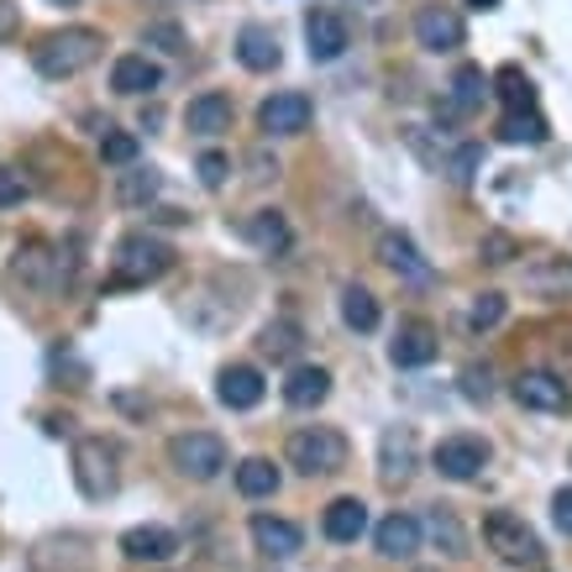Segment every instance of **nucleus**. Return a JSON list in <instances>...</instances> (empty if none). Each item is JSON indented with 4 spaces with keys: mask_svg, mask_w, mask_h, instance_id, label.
<instances>
[{
    "mask_svg": "<svg viewBox=\"0 0 572 572\" xmlns=\"http://www.w3.org/2000/svg\"><path fill=\"white\" fill-rule=\"evenodd\" d=\"M341 321L352 332H379V300H373V289H362V284L341 289Z\"/></svg>",
    "mask_w": 572,
    "mask_h": 572,
    "instance_id": "obj_28",
    "label": "nucleus"
},
{
    "mask_svg": "<svg viewBox=\"0 0 572 572\" xmlns=\"http://www.w3.org/2000/svg\"><path fill=\"white\" fill-rule=\"evenodd\" d=\"M237 58H242V69H253V74H268V69H279V37L268 32V26H242L237 32Z\"/></svg>",
    "mask_w": 572,
    "mask_h": 572,
    "instance_id": "obj_24",
    "label": "nucleus"
},
{
    "mask_svg": "<svg viewBox=\"0 0 572 572\" xmlns=\"http://www.w3.org/2000/svg\"><path fill=\"white\" fill-rule=\"evenodd\" d=\"M258 126L268 137H300L305 126H311V100L300 96V90H279V96L262 100L258 111Z\"/></svg>",
    "mask_w": 572,
    "mask_h": 572,
    "instance_id": "obj_10",
    "label": "nucleus"
},
{
    "mask_svg": "<svg viewBox=\"0 0 572 572\" xmlns=\"http://www.w3.org/2000/svg\"><path fill=\"white\" fill-rule=\"evenodd\" d=\"M74 483L85 500H111L121 489V452L105 436H85L74 447Z\"/></svg>",
    "mask_w": 572,
    "mask_h": 572,
    "instance_id": "obj_3",
    "label": "nucleus"
},
{
    "mask_svg": "<svg viewBox=\"0 0 572 572\" xmlns=\"http://www.w3.org/2000/svg\"><path fill=\"white\" fill-rule=\"evenodd\" d=\"M326 394H332V373L326 368H311V362H300L294 373L284 379V400L294 410H315L326 405Z\"/></svg>",
    "mask_w": 572,
    "mask_h": 572,
    "instance_id": "obj_25",
    "label": "nucleus"
},
{
    "mask_svg": "<svg viewBox=\"0 0 572 572\" xmlns=\"http://www.w3.org/2000/svg\"><path fill=\"white\" fill-rule=\"evenodd\" d=\"M121 551H126L132 562H168V557L179 551V536L164 530V525H132V530L121 536Z\"/></svg>",
    "mask_w": 572,
    "mask_h": 572,
    "instance_id": "obj_21",
    "label": "nucleus"
},
{
    "mask_svg": "<svg viewBox=\"0 0 572 572\" xmlns=\"http://www.w3.org/2000/svg\"><path fill=\"white\" fill-rule=\"evenodd\" d=\"M105 53V37L96 26H64V32H48L37 48H32V69L43 79H74L85 74Z\"/></svg>",
    "mask_w": 572,
    "mask_h": 572,
    "instance_id": "obj_1",
    "label": "nucleus"
},
{
    "mask_svg": "<svg viewBox=\"0 0 572 572\" xmlns=\"http://www.w3.org/2000/svg\"><path fill=\"white\" fill-rule=\"evenodd\" d=\"M483 96H489V79H483V69H473V64H462L452 79V105L468 116V111H478L483 105Z\"/></svg>",
    "mask_w": 572,
    "mask_h": 572,
    "instance_id": "obj_32",
    "label": "nucleus"
},
{
    "mask_svg": "<svg viewBox=\"0 0 572 572\" xmlns=\"http://www.w3.org/2000/svg\"><path fill=\"white\" fill-rule=\"evenodd\" d=\"M478 164H483V147H478V143H462V147H452V153H447V164H441V173H447L452 184H473Z\"/></svg>",
    "mask_w": 572,
    "mask_h": 572,
    "instance_id": "obj_34",
    "label": "nucleus"
},
{
    "mask_svg": "<svg viewBox=\"0 0 572 572\" xmlns=\"http://www.w3.org/2000/svg\"><path fill=\"white\" fill-rule=\"evenodd\" d=\"M462 394H468V400H489V394H494V373H489V368H468V373H462Z\"/></svg>",
    "mask_w": 572,
    "mask_h": 572,
    "instance_id": "obj_42",
    "label": "nucleus"
},
{
    "mask_svg": "<svg viewBox=\"0 0 572 572\" xmlns=\"http://www.w3.org/2000/svg\"><path fill=\"white\" fill-rule=\"evenodd\" d=\"M215 400H221L226 410L262 405V373H258V368H247V362H237V368H221V379H215Z\"/></svg>",
    "mask_w": 572,
    "mask_h": 572,
    "instance_id": "obj_16",
    "label": "nucleus"
},
{
    "mask_svg": "<svg viewBox=\"0 0 572 572\" xmlns=\"http://www.w3.org/2000/svg\"><path fill=\"white\" fill-rule=\"evenodd\" d=\"M415 462H420V441H415V430L410 426H389L379 441V473L383 483H405L415 473Z\"/></svg>",
    "mask_w": 572,
    "mask_h": 572,
    "instance_id": "obj_12",
    "label": "nucleus"
},
{
    "mask_svg": "<svg viewBox=\"0 0 572 572\" xmlns=\"http://www.w3.org/2000/svg\"><path fill=\"white\" fill-rule=\"evenodd\" d=\"M500 321H504V294L483 289V294L473 300V311H468V326H473V332H494Z\"/></svg>",
    "mask_w": 572,
    "mask_h": 572,
    "instance_id": "obj_37",
    "label": "nucleus"
},
{
    "mask_svg": "<svg viewBox=\"0 0 572 572\" xmlns=\"http://www.w3.org/2000/svg\"><path fill=\"white\" fill-rule=\"evenodd\" d=\"M184 126H190L194 137H221V132H232V100L211 90V96H194L190 111H184Z\"/></svg>",
    "mask_w": 572,
    "mask_h": 572,
    "instance_id": "obj_23",
    "label": "nucleus"
},
{
    "mask_svg": "<svg viewBox=\"0 0 572 572\" xmlns=\"http://www.w3.org/2000/svg\"><path fill=\"white\" fill-rule=\"evenodd\" d=\"M509 394L520 400V410H536V415H562V410H572L568 383L557 379V373H547V368H525L520 379L509 383Z\"/></svg>",
    "mask_w": 572,
    "mask_h": 572,
    "instance_id": "obj_7",
    "label": "nucleus"
},
{
    "mask_svg": "<svg viewBox=\"0 0 572 572\" xmlns=\"http://www.w3.org/2000/svg\"><path fill=\"white\" fill-rule=\"evenodd\" d=\"M389 358H394V368H426V362L436 358V332H430V321H405V326L394 332Z\"/></svg>",
    "mask_w": 572,
    "mask_h": 572,
    "instance_id": "obj_20",
    "label": "nucleus"
},
{
    "mask_svg": "<svg viewBox=\"0 0 572 572\" xmlns=\"http://www.w3.org/2000/svg\"><path fill=\"white\" fill-rule=\"evenodd\" d=\"M525 289L541 294V300H568L572 294V258H536L525 262Z\"/></svg>",
    "mask_w": 572,
    "mask_h": 572,
    "instance_id": "obj_19",
    "label": "nucleus"
},
{
    "mask_svg": "<svg viewBox=\"0 0 572 572\" xmlns=\"http://www.w3.org/2000/svg\"><path fill=\"white\" fill-rule=\"evenodd\" d=\"M242 237L253 242L258 253H284L289 247V221H284V211H253L247 215V226H242Z\"/></svg>",
    "mask_w": 572,
    "mask_h": 572,
    "instance_id": "obj_26",
    "label": "nucleus"
},
{
    "mask_svg": "<svg viewBox=\"0 0 572 572\" xmlns=\"http://www.w3.org/2000/svg\"><path fill=\"white\" fill-rule=\"evenodd\" d=\"M48 5H79V0H48Z\"/></svg>",
    "mask_w": 572,
    "mask_h": 572,
    "instance_id": "obj_46",
    "label": "nucleus"
},
{
    "mask_svg": "<svg viewBox=\"0 0 572 572\" xmlns=\"http://www.w3.org/2000/svg\"><path fill=\"white\" fill-rule=\"evenodd\" d=\"M551 137V126H547V116H536V105H530V111H509V116L500 121V143H547Z\"/></svg>",
    "mask_w": 572,
    "mask_h": 572,
    "instance_id": "obj_29",
    "label": "nucleus"
},
{
    "mask_svg": "<svg viewBox=\"0 0 572 572\" xmlns=\"http://www.w3.org/2000/svg\"><path fill=\"white\" fill-rule=\"evenodd\" d=\"M168 462L179 478H194V483H211L226 468V441L215 430H179L168 441Z\"/></svg>",
    "mask_w": 572,
    "mask_h": 572,
    "instance_id": "obj_4",
    "label": "nucleus"
},
{
    "mask_svg": "<svg viewBox=\"0 0 572 572\" xmlns=\"http://www.w3.org/2000/svg\"><path fill=\"white\" fill-rule=\"evenodd\" d=\"M352 5H373V0H352Z\"/></svg>",
    "mask_w": 572,
    "mask_h": 572,
    "instance_id": "obj_47",
    "label": "nucleus"
},
{
    "mask_svg": "<svg viewBox=\"0 0 572 572\" xmlns=\"http://www.w3.org/2000/svg\"><path fill=\"white\" fill-rule=\"evenodd\" d=\"M500 96L509 100V111H530V105H536V90H530V79H525L515 64L500 69Z\"/></svg>",
    "mask_w": 572,
    "mask_h": 572,
    "instance_id": "obj_36",
    "label": "nucleus"
},
{
    "mask_svg": "<svg viewBox=\"0 0 572 572\" xmlns=\"http://www.w3.org/2000/svg\"><path fill=\"white\" fill-rule=\"evenodd\" d=\"M321 530L332 536V541H358L362 530H368V504L358 494H341V500L326 504V515H321Z\"/></svg>",
    "mask_w": 572,
    "mask_h": 572,
    "instance_id": "obj_22",
    "label": "nucleus"
},
{
    "mask_svg": "<svg viewBox=\"0 0 572 572\" xmlns=\"http://www.w3.org/2000/svg\"><path fill=\"white\" fill-rule=\"evenodd\" d=\"M253 541H258L262 557L284 562V557H294V551L305 547V530L294 520H279V515H253Z\"/></svg>",
    "mask_w": 572,
    "mask_h": 572,
    "instance_id": "obj_14",
    "label": "nucleus"
},
{
    "mask_svg": "<svg viewBox=\"0 0 572 572\" xmlns=\"http://www.w3.org/2000/svg\"><path fill=\"white\" fill-rule=\"evenodd\" d=\"M158 190H164L158 168H137V164H126V173L116 179V200H121V205H147V200H153Z\"/></svg>",
    "mask_w": 572,
    "mask_h": 572,
    "instance_id": "obj_30",
    "label": "nucleus"
},
{
    "mask_svg": "<svg viewBox=\"0 0 572 572\" xmlns=\"http://www.w3.org/2000/svg\"><path fill=\"white\" fill-rule=\"evenodd\" d=\"M16 22H22V16H16V5H11V0H0V43L16 32Z\"/></svg>",
    "mask_w": 572,
    "mask_h": 572,
    "instance_id": "obj_44",
    "label": "nucleus"
},
{
    "mask_svg": "<svg viewBox=\"0 0 572 572\" xmlns=\"http://www.w3.org/2000/svg\"><path fill=\"white\" fill-rule=\"evenodd\" d=\"M430 462H436V473L452 478V483H473L489 468V441H478V436H447L430 452Z\"/></svg>",
    "mask_w": 572,
    "mask_h": 572,
    "instance_id": "obj_8",
    "label": "nucleus"
},
{
    "mask_svg": "<svg viewBox=\"0 0 572 572\" xmlns=\"http://www.w3.org/2000/svg\"><path fill=\"white\" fill-rule=\"evenodd\" d=\"M147 48L184 53V26H179V22H153V26H147Z\"/></svg>",
    "mask_w": 572,
    "mask_h": 572,
    "instance_id": "obj_39",
    "label": "nucleus"
},
{
    "mask_svg": "<svg viewBox=\"0 0 572 572\" xmlns=\"http://www.w3.org/2000/svg\"><path fill=\"white\" fill-rule=\"evenodd\" d=\"M168 268H173V247H168V242L147 237V232L121 237V247H116V284H153V279H164Z\"/></svg>",
    "mask_w": 572,
    "mask_h": 572,
    "instance_id": "obj_5",
    "label": "nucleus"
},
{
    "mask_svg": "<svg viewBox=\"0 0 572 572\" xmlns=\"http://www.w3.org/2000/svg\"><path fill=\"white\" fill-rule=\"evenodd\" d=\"M426 536L436 541V547L447 551V557H468V530H462V520H457L447 504H436L426 520Z\"/></svg>",
    "mask_w": 572,
    "mask_h": 572,
    "instance_id": "obj_27",
    "label": "nucleus"
},
{
    "mask_svg": "<svg viewBox=\"0 0 572 572\" xmlns=\"http://www.w3.org/2000/svg\"><path fill=\"white\" fill-rule=\"evenodd\" d=\"M158 85H164V69L147 53H126V58L111 64V90L116 96H153Z\"/></svg>",
    "mask_w": 572,
    "mask_h": 572,
    "instance_id": "obj_15",
    "label": "nucleus"
},
{
    "mask_svg": "<svg viewBox=\"0 0 572 572\" xmlns=\"http://www.w3.org/2000/svg\"><path fill=\"white\" fill-rule=\"evenodd\" d=\"M379 262L383 268H394L400 279H410V284H426L430 279V262L415 253V242H410L405 232H383L379 237Z\"/></svg>",
    "mask_w": 572,
    "mask_h": 572,
    "instance_id": "obj_18",
    "label": "nucleus"
},
{
    "mask_svg": "<svg viewBox=\"0 0 572 572\" xmlns=\"http://www.w3.org/2000/svg\"><path fill=\"white\" fill-rule=\"evenodd\" d=\"M305 43H311V58L315 64H332V58H341L347 53V22L336 16V11H311L305 16Z\"/></svg>",
    "mask_w": 572,
    "mask_h": 572,
    "instance_id": "obj_13",
    "label": "nucleus"
},
{
    "mask_svg": "<svg viewBox=\"0 0 572 572\" xmlns=\"http://www.w3.org/2000/svg\"><path fill=\"white\" fill-rule=\"evenodd\" d=\"M22 200H26V179L11 164H0V211L5 205H22Z\"/></svg>",
    "mask_w": 572,
    "mask_h": 572,
    "instance_id": "obj_41",
    "label": "nucleus"
},
{
    "mask_svg": "<svg viewBox=\"0 0 572 572\" xmlns=\"http://www.w3.org/2000/svg\"><path fill=\"white\" fill-rule=\"evenodd\" d=\"M462 37H468V26H462L452 5H420L415 11V43L426 53H457Z\"/></svg>",
    "mask_w": 572,
    "mask_h": 572,
    "instance_id": "obj_9",
    "label": "nucleus"
},
{
    "mask_svg": "<svg viewBox=\"0 0 572 572\" xmlns=\"http://www.w3.org/2000/svg\"><path fill=\"white\" fill-rule=\"evenodd\" d=\"M100 158L116 164V168L137 164V137H132V132H116V126H105V137H100Z\"/></svg>",
    "mask_w": 572,
    "mask_h": 572,
    "instance_id": "obj_35",
    "label": "nucleus"
},
{
    "mask_svg": "<svg viewBox=\"0 0 572 572\" xmlns=\"http://www.w3.org/2000/svg\"><path fill=\"white\" fill-rule=\"evenodd\" d=\"M420 536H426V525L405 515V509H394V515H383L379 530H373V541H379V557L389 562H410L415 551H420Z\"/></svg>",
    "mask_w": 572,
    "mask_h": 572,
    "instance_id": "obj_11",
    "label": "nucleus"
},
{
    "mask_svg": "<svg viewBox=\"0 0 572 572\" xmlns=\"http://www.w3.org/2000/svg\"><path fill=\"white\" fill-rule=\"evenodd\" d=\"M200 184H205V190H221V184H226V173H232V158H226V153H200Z\"/></svg>",
    "mask_w": 572,
    "mask_h": 572,
    "instance_id": "obj_38",
    "label": "nucleus"
},
{
    "mask_svg": "<svg viewBox=\"0 0 572 572\" xmlns=\"http://www.w3.org/2000/svg\"><path fill=\"white\" fill-rule=\"evenodd\" d=\"M237 489L247 494V500H268L273 489H279V468L268 462V457H247L237 468Z\"/></svg>",
    "mask_w": 572,
    "mask_h": 572,
    "instance_id": "obj_31",
    "label": "nucleus"
},
{
    "mask_svg": "<svg viewBox=\"0 0 572 572\" xmlns=\"http://www.w3.org/2000/svg\"><path fill=\"white\" fill-rule=\"evenodd\" d=\"M468 5H478V11H494V5H500V0H468Z\"/></svg>",
    "mask_w": 572,
    "mask_h": 572,
    "instance_id": "obj_45",
    "label": "nucleus"
},
{
    "mask_svg": "<svg viewBox=\"0 0 572 572\" xmlns=\"http://www.w3.org/2000/svg\"><path fill=\"white\" fill-rule=\"evenodd\" d=\"M300 341H305V332H300V326H294V321H273V326H262V352H268V358H294V352H300Z\"/></svg>",
    "mask_w": 572,
    "mask_h": 572,
    "instance_id": "obj_33",
    "label": "nucleus"
},
{
    "mask_svg": "<svg viewBox=\"0 0 572 572\" xmlns=\"http://www.w3.org/2000/svg\"><path fill=\"white\" fill-rule=\"evenodd\" d=\"M483 541H489V551L500 557V562H509V568H541V541H536V530L520 520V515H489L483 520Z\"/></svg>",
    "mask_w": 572,
    "mask_h": 572,
    "instance_id": "obj_6",
    "label": "nucleus"
},
{
    "mask_svg": "<svg viewBox=\"0 0 572 572\" xmlns=\"http://www.w3.org/2000/svg\"><path fill=\"white\" fill-rule=\"evenodd\" d=\"M16 279L48 289V284H58V279H69V268H64V258H53L48 242H22V247H16Z\"/></svg>",
    "mask_w": 572,
    "mask_h": 572,
    "instance_id": "obj_17",
    "label": "nucleus"
},
{
    "mask_svg": "<svg viewBox=\"0 0 572 572\" xmlns=\"http://www.w3.org/2000/svg\"><path fill=\"white\" fill-rule=\"evenodd\" d=\"M289 468H300L305 478H326L347 468V436L336 426H305L289 436Z\"/></svg>",
    "mask_w": 572,
    "mask_h": 572,
    "instance_id": "obj_2",
    "label": "nucleus"
},
{
    "mask_svg": "<svg viewBox=\"0 0 572 572\" xmlns=\"http://www.w3.org/2000/svg\"><path fill=\"white\" fill-rule=\"evenodd\" d=\"M478 253H483V262H494V268H504V262H515V253H520V247H515V237H504V232H489Z\"/></svg>",
    "mask_w": 572,
    "mask_h": 572,
    "instance_id": "obj_40",
    "label": "nucleus"
},
{
    "mask_svg": "<svg viewBox=\"0 0 572 572\" xmlns=\"http://www.w3.org/2000/svg\"><path fill=\"white\" fill-rule=\"evenodd\" d=\"M551 520L562 536H572V489H557V500H551Z\"/></svg>",
    "mask_w": 572,
    "mask_h": 572,
    "instance_id": "obj_43",
    "label": "nucleus"
}]
</instances>
